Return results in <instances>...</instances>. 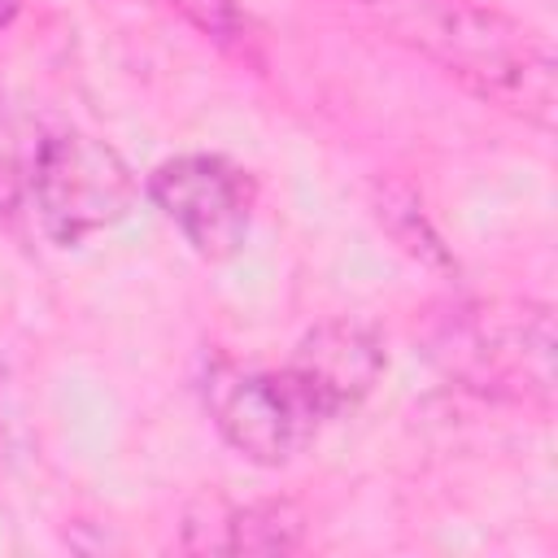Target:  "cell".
I'll return each mask as SVG.
<instances>
[{"label": "cell", "instance_id": "cell-1", "mask_svg": "<svg viewBox=\"0 0 558 558\" xmlns=\"http://www.w3.org/2000/svg\"><path fill=\"white\" fill-rule=\"evenodd\" d=\"M384 26L436 61L449 78L488 105H501L541 131L558 113V65L545 39L484 0H384Z\"/></svg>", "mask_w": 558, "mask_h": 558}, {"label": "cell", "instance_id": "cell-2", "mask_svg": "<svg viewBox=\"0 0 558 558\" xmlns=\"http://www.w3.org/2000/svg\"><path fill=\"white\" fill-rule=\"evenodd\" d=\"M140 183L122 153L78 126H57L35 140L26 205L39 218V231L74 248L96 231L118 227L135 209Z\"/></svg>", "mask_w": 558, "mask_h": 558}, {"label": "cell", "instance_id": "cell-3", "mask_svg": "<svg viewBox=\"0 0 558 558\" xmlns=\"http://www.w3.org/2000/svg\"><path fill=\"white\" fill-rule=\"evenodd\" d=\"M201 397L218 436L257 466H283L314 445L331 423L310 384L283 366H244L214 357L201 375Z\"/></svg>", "mask_w": 558, "mask_h": 558}, {"label": "cell", "instance_id": "cell-4", "mask_svg": "<svg viewBox=\"0 0 558 558\" xmlns=\"http://www.w3.org/2000/svg\"><path fill=\"white\" fill-rule=\"evenodd\" d=\"M449 371L484 392L541 401L554 397V318L549 305H471L458 310L440 336Z\"/></svg>", "mask_w": 558, "mask_h": 558}, {"label": "cell", "instance_id": "cell-5", "mask_svg": "<svg viewBox=\"0 0 558 558\" xmlns=\"http://www.w3.org/2000/svg\"><path fill=\"white\" fill-rule=\"evenodd\" d=\"M148 196L196 257L227 262L253 227L257 179L222 153H179L148 174Z\"/></svg>", "mask_w": 558, "mask_h": 558}, {"label": "cell", "instance_id": "cell-6", "mask_svg": "<svg viewBox=\"0 0 558 558\" xmlns=\"http://www.w3.org/2000/svg\"><path fill=\"white\" fill-rule=\"evenodd\" d=\"M288 366L310 384L323 410L340 418L379 384L388 357H384V340L366 323L331 318V323H318L310 336H301Z\"/></svg>", "mask_w": 558, "mask_h": 558}, {"label": "cell", "instance_id": "cell-7", "mask_svg": "<svg viewBox=\"0 0 558 558\" xmlns=\"http://www.w3.org/2000/svg\"><path fill=\"white\" fill-rule=\"evenodd\" d=\"M301 545L305 510L288 497L222 510L214 523H183V549L201 554H296Z\"/></svg>", "mask_w": 558, "mask_h": 558}, {"label": "cell", "instance_id": "cell-8", "mask_svg": "<svg viewBox=\"0 0 558 558\" xmlns=\"http://www.w3.org/2000/svg\"><path fill=\"white\" fill-rule=\"evenodd\" d=\"M375 209H379V222L392 231V240H397L410 257H418V262H427V266H449V253H445L440 235L432 231V222L423 218V205L414 201V192H410L405 183L379 187Z\"/></svg>", "mask_w": 558, "mask_h": 558}, {"label": "cell", "instance_id": "cell-9", "mask_svg": "<svg viewBox=\"0 0 558 558\" xmlns=\"http://www.w3.org/2000/svg\"><path fill=\"white\" fill-rule=\"evenodd\" d=\"M39 140V135H35ZM35 140L26 135L22 118L9 109V100L0 96V214L17 218L26 205V179H31V157H35Z\"/></svg>", "mask_w": 558, "mask_h": 558}, {"label": "cell", "instance_id": "cell-10", "mask_svg": "<svg viewBox=\"0 0 558 558\" xmlns=\"http://www.w3.org/2000/svg\"><path fill=\"white\" fill-rule=\"evenodd\" d=\"M174 13H183L201 35H209L222 48H244L248 44V17L240 0H161Z\"/></svg>", "mask_w": 558, "mask_h": 558}, {"label": "cell", "instance_id": "cell-11", "mask_svg": "<svg viewBox=\"0 0 558 558\" xmlns=\"http://www.w3.org/2000/svg\"><path fill=\"white\" fill-rule=\"evenodd\" d=\"M17 9H22V0H0V31H9V26H13Z\"/></svg>", "mask_w": 558, "mask_h": 558}, {"label": "cell", "instance_id": "cell-12", "mask_svg": "<svg viewBox=\"0 0 558 558\" xmlns=\"http://www.w3.org/2000/svg\"><path fill=\"white\" fill-rule=\"evenodd\" d=\"M357 4H371V9H375V4H384V0H357Z\"/></svg>", "mask_w": 558, "mask_h": 558}]
</instances>
